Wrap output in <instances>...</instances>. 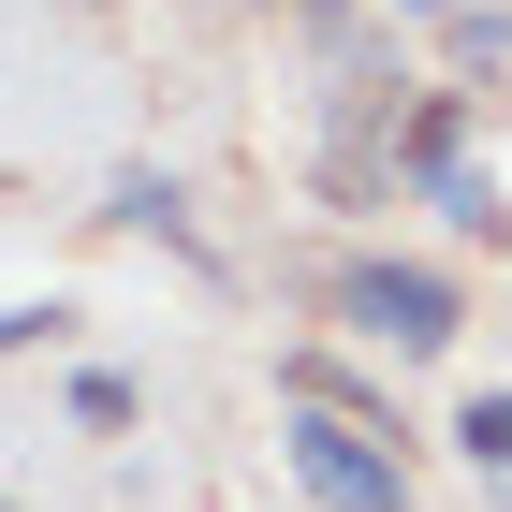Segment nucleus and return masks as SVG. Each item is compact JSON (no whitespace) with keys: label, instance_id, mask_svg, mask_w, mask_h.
Masks as SVG:
<instances>
[{"label":"nucleus","instance_id":"obj_1","mask_svg":"<svg viewBox=\"0 0 512 512\" xmlns=\"http://www.w3.org/2000/svg\"><path fill=\"white\" fill-rule=\"evenodd\" d=\"M322 308H337V337H366V352L439 366L454 337H469V278L410 264V249H352V264H322Z\"/></svg>","mask_w":512,"mask_h":512},{"label":"nucleus","instance_id":"obj_2","mask_svg":"<svg viewBox=\"0 0 512 512\" xmlns=\"http://www.w3.org/2000/svg\"><path fill=\"white\" fill-rule=\"evenodd\" d=\"M278 469L308 483L322 512H410V439L352 425V410H278Z\"/></svg>","mask_w":512,"mask_h":512},{"label":"nucleus","instance_id":"obj_3","mask_svg":"<svg viewBox=\"0 0 512 512\" xmlns=\"http://www.w3.org/2000/svg\"><path fill=\"white\" fill-rule=\"evenodd\" d=\"M103 220H118V235H161L176 264H205V220H191V191H176V176H147V161H132L118 191H103Z\"/></svg>","mask_w":512,"mask_h":512},{"label":"nucleus","instance_id":"obj_4","mask_svg":"<svg viewBox=\"0 0 512 512\" xmlns=\"http://www.w3.org/2000/svg\"><path fill=\"white\" fill-rule=\"evenodd\" d=\"M498 59H512V0H454V15H439V74H454V88H483Z\"/></svg>","mask_w":512,"mask_h":512},{"label":"nucleus","instance_id":"obj_5","mask_svg":"<svg viewBox=\"0 0 512 512\" xmlns=\"http://www.w3.org/2000/svg\"><path fill=\"white\" fill-rule=\"evenodd\" d=\"M425 205H439V220H454L469 249H512V205H498V176H483V161H454V176H425Z\"/></svg>","mask_w":512,"mask_h":512},{"label":"nucleus","instance_id":"obj_6","mask_svg":"<svg viewBox=\"0 0 512 512\" xmlns=\"http://www.w3.org/2000/svg\"><path fill=\"white\" fill-rule=\"evenodd\" d=\"M454 454H469L483 483H512V381H498V395H469V410H454Z\"/></svg>","mask_w":512,"mask_h":512},{"label":"nucleus","instance_id":"obj_7","mask_svg":"<svg viewBox=\"0 0 512 512\" xmlns=\"http://www.w3.org/2000/svg\"><path fill=\"white\" fill-rule=\"evenodd\" d=\"M74 425H88V439L147 425V395H132V366H74Z\"/></svg>","mask_w":512,"mask_h":512},{"label":"nucleus","instance_id":"obj_8","mask_svg":"<svg viewBox=\"0 0 512 512\" xmlns=\"http://www.w3.org/2000/svg\"><path fill=\"white\" fill-rule=\"evenodd\" d=\"M74 337V293H30V308H0V352H59Z\"/></svg>","mask_w":512,"mask_h":512},{"label":"nucleus","instance_id":"obj_9","mask_svg":"<svg viewBox=\"0 0 512 512\" xmlns=\"http://www.w3.org/2000/svg\"><path fill=\"white\" fill-rule=\"evenodd\" d=\"M293 15H308V30H322V44H337V30H352V15H366V0H293Z\"/></svg>","mask_w":512,"mask_h":512}]
</instances>
